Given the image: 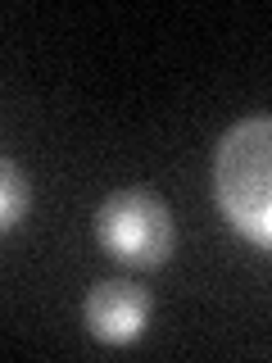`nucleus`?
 <instances>
[{
	"mask_svg": "<svg viewBox=\"0 0 272 363\" xmlns=\"http://www.w3.org/2000/svg\"><path fill=\"white\" fill-rule=\"evenodd\" d=\"M272 123L241 118L236 128H227L213 155V196L227 223L254 241L259 250L272 245Z\"/></svg>",
	"mask_w": 272,
	"mask_h": 363,
	"instance_id": "1",
	"label": "nucleus"
},
{
	"mask_svg": "<svg viewBox=\"0 0 272 363\" xmlns=\"http://www.w3.org/2000/svg\"><path fill=\"white\" fill-rule=\"evenodd\" d=\"M96 236L128 268H159L177 245V227L168 204L141 186L113 191L96 209Z\"/></svg>",
	"mask_w": 272,
	"mask_h": 363,
	"instance_id": "2",
	"label": "nucleus"
},
{
	"mask_svg": "<svg viewBox=\"0 0 272 363\" xmlns=\"http://www.w3.org/2000/svg\"><path fill=\"white\" fill-rule=\"evenodd\" d=\"M150 295L136 281H96L86 295V327L100 345H132L150 327Z\"/></svg>",
	"mask_w": 272,
	"mask_h": 363,
	"instance_id": "3",
	"label": "nucleus"
},
{
	"mask_svg": "<svg viewBox=\"0 0 272 363\" xmlns=\"http://www.w3.org/2000/svg\"><path fill=\"white\" fill-rule=\"evenodd\" d=\"M28 200H32L28 177H23L9 159H0V232H9V227L28 213Z\"/></svg>",
	"mask_w": 272,
	"mask_h": 363,
	"instance_id": "4",
	"label": "nucleus"
}]
</instances>
